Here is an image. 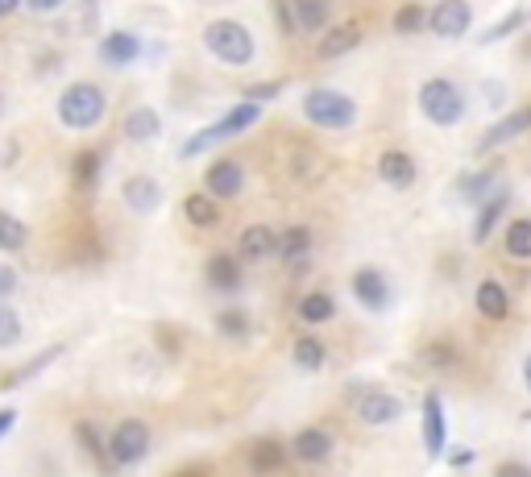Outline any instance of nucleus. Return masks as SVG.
Segmentation results:
<instances>
[{
    "label": "nucleus",
    "mask_w": 531,
    "mask_h": 477,
    "mask_svg": "<svg viewBox=\"0 0 531 477\" xmlns=\"http://www.w3.org/2000/svg\"><path fill=\"white\" fill-rule=\"evenodd\" d=\"M204 46H208L212 59L225 63V67H249V63H254V54H258L254 34H249L245 25L233 21V17L212 21L208 30H204Z\"/></svg>",
    "instance_id": "nucleus-1"
},
{
    "label": "nucleus",
    "mask_w": 531,
    "mask_h": 477,
    "mask_svg": "<svg viewBox=\"0 0 531 477\" xmlns=\"http://www.w3.org/2000/svg\"><path fill=\"white\" fill-rule=\"evenodd\" d=\"M465 92L457 88L453 79H444V75H436V79H424V88H419V112L432 121V125H440V129H453V125H461L465 121Z\"/></svg>",
    "instance_id": "nucleus-2"
},
{
    "label": "nucleus",
    "mask_w": 531,
    "mask_h": 477,
    "mask_svg": "<svg viewBox=\"0 0 531 477\" xmlns=\"http://www.w3.org/2000/svg\"><path fill=\"white\" fill-rule=\"evenodd\" d=\"M59 121L67 129H92L104 121V92L96 88V83L79 79L71 83V88L59 96Z\"/></svg>",
    "instance_id": "nucleus-3"
},
{
    "label": "nucleus",
    "mask_w": 531,
    "mask_h": 477,
    "mask_svg": "<svg viewBox=\"0 0 531 477\" xmlns=\"http://www.w3.org/2000/svg\"><path fill=\"white\" fill-rule=\"evenodd\" d=\"M303 117L320 129H349L357 121V104L337 88H312L303 96Z\"/></svg>",
    "instance_id": "nucleus-4"
},
{
    "label": "nucleus",
    "mask_w": 531,
    "mask_h": 477,
    "mask_svg": "<svg viewBox=\"0 0 531 477\" xmlns=\"http://www.w3.org/2000/svg\"><path fill=\"white\" fill-rule=\"evenodd\" d=\"M262 117V108L258 104H237L233 112H225L216 125H208V129H200V133H191L187 137V146H183V154L179 158H195L200 150H208L212 142H225V137H237V133H245V129H254V121Z\"/></svg>",
    "instance_id": "nucleus-5"
},
{
    "label": "nucleus",
    "mask_w": 531,
    "mask_h": 477,
    "mask_svg": "<svg viewBox=\"0 0 531 477\" xmlns=\"http://www.w3.org/2000/svg\"><path fill=\"white\" fill-rule=\"evenodd\" d=\"M108 453H113L117 465H137L150 453V428L142 419H125V424H117L113 440H108Z\"/></svg>",
    "instance_id": "nucleus-6"
},
{
    "label": "nucleus",
    "mask_w": 531,
    "mask_h": 477,
    "mask_svg": "<svg viewBox=\"0 0 531 477\" xmlns=\"http://www.w3.org/2000/svg\"><path fill=\"white\" fill-rule=\"evenodd\" d=\"M428 30L436 38H465L473 30V9L469 0H440V5L428 13Z\"/></svg>",
    "instance_id": "nucleus-7"
},
{
    "label": "nucleus",
    "mask_w": 531,
    "mask_h": 477,
    "mask_svg": "<svg viewBox=\"0 0 531 477\" xmlns=\"http://www.w3.org/2000/svg\"><path fill=\"white\" fill-rule=\"evenodd\" d=\"M357 415H361V424H370V428H390L403 419V399L390 395V390H366V395L357 399Z\"/></svg>",
    "instance_id": "nucleus-8"
},
{
    "label": "nucleus",
    "mask_w": 531,
    "mask_h": 477,
    "mask_svg": "<svg viewBox=\"0 0 531 477\" xmlns=\"http://www.w3.org/2000/svg\"><path fill=\"white\" fill-rule=\"evenodd\" d=\"M204 187L212 200H237L241 187H245V171H241V162L233 158H220L208 166V175H204Z\"/></svg>",
    "instance_id": "nucleus-9"
},
{
    "label": "nucleus",
    "mask_w": 531,
    "mask_h": 477,
    "mask_svg": "<svg viewBox=\"0 0 531 477\" xmlns=\"http://www.w3.org/2000/svg\"><path fill=\"white\" fill-rule=\"evenodd\" d=\"M527 129H531V104H523V108L507 112V117H502V121H494V125L482 133L478 154H486V150H494V146H507V142H515V137H523Z\"/></svg>",
    "instance_id": "nucleus-10"
},
{
    "label": "nucleus",
    "mask_w": 531,
    "mask_h": 477,
    "mask_svg": "<svg viewBox=\"0 0 531 477\" xmlns=\"http://www.w3.org/2000/svg\"><path fill=\"white\" fill-rule=\"evenodd\" d=\"M353 295L357 303L366 307V312H382V307L390 303V283H386V274L374 270V266H361L353 274Z\"/></svg>",
    "instance_id": "nucleus-11"
},
{
    "label": "nucleus",
    "mask_w": 531,
    "mask_h": 477,
    "mask_svg": "<svg viewBox=\"0 0 531 477\" xmlns=\"http://www.w3.org/2000/svg\"><path fill=\"white\" fill-rule=\"evenodd\" d=\"M444 444H449V419H444L440 395L432 390V395H424V448H428V457H440Z\"/></svg>",
    "instance_id": "nucleus-12"
},
{
    "label": "nucleus",
    "mask_w": 531,
    "mask_h": 477,
    "mask_svg": "<svg viewBox=\"0 0 531 477\" xmlns=\"http://www.w3.org/2000/svg\"><path fill=\"white\" fill-rule=\"evenodd\" d=\"M415 158L407 154V150H382V158H378V179L386 183V187H395V191H407L411 183H415Z\"/></svg>",
    "instance_id": "nucleus-13"
},
{
    "label": "nucleus",
    "mask_w": 531,
    "mask_h": 477,
    "mask_svg": "<svg viewBox=\"0 0 531 477\" xmlns=\"http://www.w3.org/2000/svg\"><path fill=\"white\" fill-rule=\"evenodd\" d=\"M473 303H478V312H482V320H494V324H502L511 316V295H507V287L498 283V278H486V283L473 291Z\"/></svg>",
    "instance_id": "nucleus-14"
},
{
    "label": "nucleus",
    "mask_w": 531,
    "mask_h": 477,
    "mask_svg": "<svg viewBox=\"0 0 531 477\" xmlns=\"http://www.w3.org/2000/svg\"><path fill=\"white\" fill-rule=\"evenodd\" d=\"M507 204H511V191L507 187H498L494 195H490V200L478 208V220H473V245H486L490 241V233L498 229V220H502V212H507Z\"/></svg>",
    "instance_id": "nucleus-15"
},
{
    "label": "nucleus",
    "mask_w": 531,
    "mask_h": 477,
    "mask_svg": "<svg viewBox=\"0 0 531 477\" xmlns=\"http://www.w3.org/2000/svg\"><path fill=\"white\" fill-rule=\"evenodd\" d=\"M125 204L137 212V216H150L158 204H162V187L150 179V175H133V179H125Z\"/></svg>",
    "instance_id": "nucleus-16"
},
{
    "label": "nucleus",
    "mask_w": 531,
    "mask_h": 477,
    "mask_svg": "<svg viewBox=\"0 0 531 477\" xmlns=\"http://www.w3.org/2000/svg\"><path fill=\"white\" fill-rule=\"evenodd\" d=\"M241 258L245 262H262L270 254H278V233L270 229V224H249V229L241 233Z\"/></svg>",
    "instance_id": "nucleus-17"
},
{
    "label": "nucleus",
    "mask_w": 531,
    "mask_h": 477,
    "mask_svg": "<svg viewBox=\"0 0 531 477\" xmlns=\"http://www.w3.org/2000/svg\"><path fill=\"white\" fill-rule=\"evenodd\" d=\"M291 453H295L299 461H307V465H320V461L332 457V436H328L324 428H303V432L295 436V444H291Z\"/></svg>",
    "instance_id": "nucleus-18"
},
{
    "label": "nucleus",
    "mask_w": 531,
    "mask_h": 477,
    "mask_svg": "<svg viewBox=\"0 0 531 477\" xmlns=\"http://www.w3.org/2000/svg\"><path fill=\"white\" fill-rule=\"evenodd\" d=\"M361 46V25L345 21V25H332V30L320 38V59H341V54Z\"/></svg>",
    "instance_id": "nucleus-19"
},
{
    "label": "nucleus",
    "mask_w": 531,
    "mask_h": 477,
    "mask_svg": "<svg viewBox=\"0 0 531 477\" xmlns=\"http://www.w3.org/2000/svg\"><path fill=\"white\" fill-rule=\"evenodd\" d=\"M137 54H142V42H137L133 34H125V30L108 34V38L100 42V59H104L108 67H125V63L137 59Z\"/></svg>",
    "instance_id": "nucleus-20"
},
{
    "label": "nucleus",
    "mask_w": 531,
    "mask_h": 477,
    "mask_svg": "<svg viewBox=\"0 0 531 477\" xmlns=\"http://www.w3.org/2000/svg\"><path fill=\"white\" fill-rule=\"evenodd\" d=\"M208 283H212V291H237L241 287V262L233 254H212L208 258Z\"/></svg>",
    "instance_id": "nucleus-21"
},
{
    "label": "nucleus",
    "mask_w": 531,
    "mask_h": 477,
    "mask_svg": "<svg viewBox=\"0 0 531 477\" xmlns=\"http://www.w3.org/2000/svg\"><path fill=\"white\" fill-rule=\"evenodd\" d=\"M162 133V121H158V112L154 108H129V117H125V137L129 142H154V137Z\"/></svg>",
    "instance_id": "nucleus-22"
},
{
    "label": "nucleus",
    "mask_w": 531,
    "mask_h": 477,
    "mask_svg": "<svg viewBox=\"0 0 531 477\" xmlns=\"http://www.w3.org/2000/svg\"><path fill=\"white\" fill-rule=\"evenodd\" d=\"M291 13H295V25L303 34L328 30V0H291Z\"/></svg>",
    "instance_id": "nucleus-23"
},
{
    "label": "nucleus",
    "mask_w": 531,
    "mask_h": 477,
    "mask_svg": "<svg viewBox=\"0 0 531 477\" xmlns=\"http://www.w3.org/2000/svg\"><path fill=\"white\" fill-rule=\"evenodd\" d=\"M502 245H507V258L531 262V216L507 220V237H502Z\"/></svg>",
    "instance_id": "nucleus-24"
},
{
    "label": "nucleus",
    "mask_w": 531,
    "mask_h": 477,
    "mask_svg": "<svg viewBox=\"0 0 531 477\" xmlns=\"http://www.w3.org/2000/svg\"><path fill=\"white\" fill-rule=\"evenodd\" d=\"M183 216L195 224V229H216L220 224V208H216V200L204 191V195H187L183 200Z\"/></svg>",
    "instance_id": "nucleus-25"
},
{
    "label": "nucleus",
    "mask_w": 531,
    "mask_h": 477,
    "mask_svg": "<svg viewBox=\"0 0 531 477\" xmlns=\"http://www.w3.org/2000/svg\"><path fill=\"white\" fill-rule=\"evenodd\" d=\"M332 316H337V303H332V295L312 291V295L299 299V320L303 324H328Z\"/></svg>",
    "instance_id": "nucleus-26"
},
{
    "label": "nucleus",
    "mask_w": 531,
    "mask_h": 477,
    "mask_svg": "<svg viewBox=\"0 0 531 477\" xmlns=\"http://www.w3.org/2000/svg\"><path fill=\"white\" fill-rule=\"evenodd\" d=\"M494 179H498L494 166H486V171H478V175H465V179H461V200L482 208V204L490 200V195H494V191H490V187H494Z\"/></svg>",
    "instance_id": "nucleus-27"
},
{
    "label": "nucleus",
    "mask_w": 531,
    "mask_h": 477,
    "mask_svg": "<svg viewBox=\"0 0 531 477\" xmlns=\"http://www.w3.org/2000/svg\"><path fill=\"white\" fill-rule=\"evenodd\" d=\"M287 453H283V444L278 440H258L254 448H249V465H254V473H274V469H283Z\"/></svg>",
    "instance_id": "nucleus-28"
},
{
    "label": "nucleus",
    "mask_w": 531,
    "mask_h": 477,
    "mask_svg": "<svg viewBox=\"0 0 531 477\" xmlns=\"http://www.w3.org/2000/svg\"><path fill=\"white\" fill-rule=\"evenodd\" d=\"M307 249H312V229H303V224H295V229H287L283 237H278V258L283 262L307 258Z\"/></svg>",
    "instance_id": "nucleus-29"
},
{
    "label": "nucleus",
    "mask_w": 531,
    "mask_h": 477,
    "mask_svg": "<svg viewBox=\"0 0 531 477\" xmlns=\"http://www.w3.org/2000/svg\"><path fill=\"white\" fill-rule=\"evenodd\" d=\"M75 440H79L83 448H88V457H92V461H96L104 473H113V469H117L113 453H108V448H104V440L92 432V424H79V428H75Z\"/></svg>",
    "instance_id": "nucleus-30"
},
{
    "label": "nucleus",
    "mask_w": 531,
    "mask_h": 477,
    "mask_svg": "<svg viewBox=\"0 0 531 477\" xmlns=\"http://www.w3.org/2000/svg\"><path fill=\"white\" fill-rule=\"evenodd\" d=\"M59 353H63V349H59V345H54V349H46V353H42L38 361H25V366H17L13 374H5V378H0V390H17V386H21L25 378H34V374H42V370H46V366H50V361H54V357H59Z\"/></svg>",
    "instance_id": "nucleus-31"
},
{
    "label": "nucleus",
    "mask_w": 531,
    "mask_h": 477,
    "mask_svg": "<svg viewBox=\"0 0 531 477\" xmlns=\"http://www.w3.org/2000/svg\"><path fill=\"white\" fill-rule=\"evenodd\" d=\"M523 21H527V9H511L498 25H490V30L482 34V46H494V42H502V38L519 34V30H523Z\"/></svg>",
    "instance_id": "nucleus-32"
},
{
    "label": "nucleus",
    "mask_w": 531,
    "mask_h": 477,
    "mask_svg": "<svg viewBox=\"0 0 531 477\" xmlns=\"http://www.w3.org/2000/svg\"><path fill=\"white\" fill-rule=\"evenodd\" d=\"M324 345L316 341V336H303V341H295V366L299 370H320L324 366Z\"/></svg>",
    "instance_id": "nucleus-33"
},
{
    "label": "nucleus",
    "mask_w": 531,
    "mask_h": 477,
    "mask_svg": "<svg viewBox=\"0 0 531 477\" xmlns=\"http://www.w3.org/2000/svg\"><path fill=\"white\" fill-rule=\"evenodd\" d=\"M75 183H79V191H92V183H96V175H100V154L96 150H79V158H75Z\"/></svg>",
    "instance_id": "nucleus-34"
},
{
    "label": "nucleus",
    "mask_w": 531,
    "mask_h": 477,
    "mask_svg": "<svg viewBox=\"0 0 531 477\" xmlns=\"http://www.w3.org/2000/svg\"><path fill=\"white\" fill-rule=\"evenodd\" d=\"M428 30V9L424 5H403L395 13V34H419Z\"/></svg>",
    "instance_id": "nucleus-35"
},
{
    "label": "nucleus",
    "mask_w": 531,
    "mask_h": 477,
    "mask_svg": "<svg viewBox=\"0 0 531 477\" xmlns=\"http://www.w3.org/2000/svg\"><path fill=\"white\" fill-rule=\"evenodd\" d=\"M21 245H25V224L9 212H0V249H5V254H17Z\"/></svg>",
    "instance_id": "nucleus-36"
},
{
    "label": "nucleus",
    "mask_w": 531,
    "mask_h": 477,
    "mask_svg": "<svg viewBox=\"0 0 531 477\" xmlns=\"http://www.w3.org/2000/svg\"><path fill=\"white\" fill-rule=\"evenodd\" d=\"M17 341H21V316L0 303V349H13Z\"/></svg>",
    "instance_id": "nucleus-37"
},
{
    "label": "nucleus",
    "mask_w": 531,
    "mask_h": 477,
    "mask_svg": "<svg viewBox=\"0 0 531 477\" xmlns=\"http://www.w3.org/2000/svg\"><path fill=\"white\" fill-rule=\"evenodd\" d=\"M424 361H428V366H436V370H453V366H457V349L444 345V341H436V345L424 349Z\"/></svg>",
    "instance_id": "nucleus-38"
},
{
    "label": "nucleus",
    "mask_w": 531,
    "mask_h": 477,
    "mask_svg": "<svg viewBox=\"0 0 531 477\" xmlns=\"http://www.w3.org/2000/svg\"><path fill=\"white\" fill-rule=\"evenodd\" d=\"M245 320H249L245 312H220V316H216V328L225 332V336H245V332H249Z\"/></svg>",
    "instance_id": "nucleus-39"
},
{
    "label": "nucleus",
    "mask_w": 531,
    "mask_h": 477,
    "mask_svg": "<svg viewBox=\"0 0 531 477\" xmlns=\"http://www.w3.org/2000/svg\"><path fill=\"white\" fill-rule=\"evenodd\" d=\"M278 92H283V83H278V79H274V83H249V88H245V100L258 104V100H274Z\"/></svg>",
    "instance_id": "nucleus-40"
},
{
    "label": "nucleus",
    "mask_w": 531,
    "mask_h": 477,
    "mask_svg": "<svg viewBox=\"0 0 531 477\" xmlns=\"http://www.w3.org/2000/svg\"><path fill=\"white\" fill-rule=\"evenodd\" d=\"M494 477H531V465L527 461H498Z\"/></svg>",
    "instance_id": "nucleus-41"
},
{
    "label": "nucleus",
    "mask_w": 531,
    "mask_h": 477,
    "mask_svg": "<svg viewBox=\"0 0 531 477\" xmlns=\"http://www.w3.org/2000/svg\"><path fill=\"white\" fill-rule=\"evenodd\" d=\"M449 465L453 469H469L473 465V448H465V444L461 448H449Z\"/></svg>",
    "instance_id": "nucleus-42"
},
{
    "label": "nucleus",
    "mask_w": 531,
    "mask_h": 477,
    "mask_svg": "<svg viewBox=\"0 0 531 477\" xmlns=\"http://www.w3.org/2000/svg\"><path fill=\"white\" fill-rule=\"evenodd\" d=\"M13 283H17V274H13L9 266H0V299H5V295L13 291Z\"/></svg>",
    "instance_id": "nucleus-43"
},
{
    "label": "nucleus",
    "mask_w": 531,
    "mask_h": 477,
    "mask_svg": "<svg viewBox=\"0 0 531 477\" xmlns=\"http://www.w3.org/2000/svg\"><path fill=\"white\" fill-rule=\"evenodd\" d=\"M13 424H17V411H0V436H5Z\"/></svg>",
    "instance_id": "nucleus-44"
},
{
    "label": "nucleus",
    "mask_w": 531,
    "mask_h": 477,
    "mask_svg": "<svg viewBox=\"0 0 531 477\" xmlns=\"http://www.w3.org/2000/svg\"><path fill=\"white\" fill-rule=\"evenodd\" d=\"M54 5H63V0H30V9H38V13H46V9H54Z\"/></svg>",
    "instance_id": "nucleus-45"
},
{
    "label": "nucleus",
    "mask_w": 531,
    "mask_h": 477,
    "mask_svg": "<svg viewBox=\"0 0 531 477\" xmlns=\"http://www.w3.org/2000/svg\"><path fill=\"white\" fill-rule=\"evenodd\" d=\"M523 386H527V395H531V353L523 357Z\"/></svg>",
    "instance_id": "nucleus-46"
},
{
    "label": "nucleus",
    "mask_w": 531,
    "mask_h": 477,
    "mask_svg": "<svg viewBox=\"0 0 531 477\" xmlns=\"http://www.w3.org/2000/svg\"><path fill=\"white\" fill-rule=\"evenodd\" d=\"M17 5H21V0H0V17H9V13H17Z\"/></svg>",
    "instance_id": "nucleus-47"
},
{
    "label": "nucleus",
    "mask_w": 531,
    "mask_h": 477,
    "mask_svg": "<svg viewBox=\"0 0 531 477\" xmlns=\"http://www.w3.org/2000/svg\"><path fill=\"white\" fill-rule=\"evenodd\" d=\"M175 477H208V469H195V465H191V469H179Z\"/></svg>",
    "instance_id": "nucleus-48"
},
{
    "label": "nucleus",
    "mask_w": 531,
    "mask_h": 477,
    "mask_svg": "<svg viewBox=\"0 0 531 477\" xmlns=\"http://www.w3.org/2000/svg\"><path fill=\"white\" fill-rule=\"evenodd\" d=\"M0 108H5V96H0Z\"/></svg>",
    "instance_id": "nucleus-49"
}]
</instances>
